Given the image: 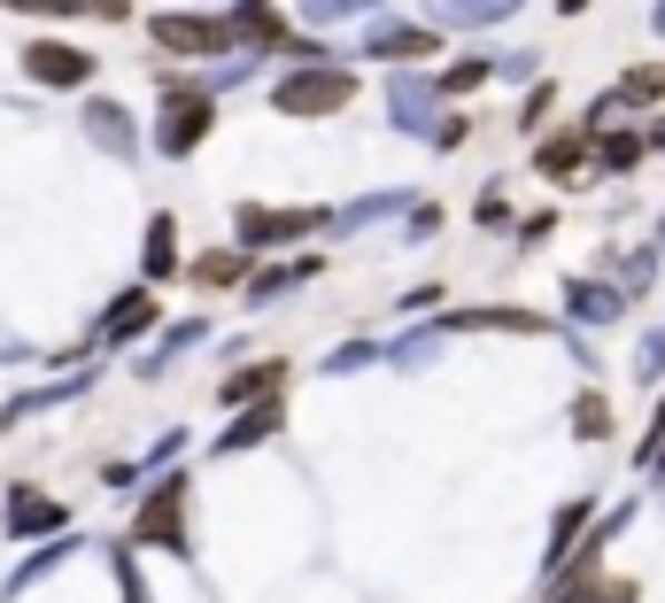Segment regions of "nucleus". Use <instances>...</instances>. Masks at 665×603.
I'll use <instances>...</instances> for the list:
<instances>
[{
    "mask_svg": "<svg viewBox=\"0 0 665 603\" xmlns=\"http://www.w3.org/2000/svg\"><path fill=\"white\" fill-rule=\"evenodd\" d=\"M340 101H356V78L332 70V62L326 70H295V78L271 86V109H279V117H332Z\"/></svg>",
    "mask_w": 665,
    "mask_h": 603,
    "instance_id": "obj_1",
    "label": "nucleus"
},
{
    "mask_svg": "<svg viewBox=\"0 0 665 603\" xmlns=\"http://www.w3.org/2000/svg\"><path fill=\"white\" fill-rule=\"evenodd\" d=\"M186 495H193V480H186V472H170L163 487L140 503L132 542H148V550H186Z\"/></svg>",
    "mask_w": 665,
    "mask_h": 603,
    "instance_id": "obj_2",
    "label": "nucleus"
},
{
    "mask_svg": "<svg viewBox=\"0 0 665 603\" xmlns=\"http://www.w3.org/2000/svg\"><path fill=\"white\" fill-rule=\"evenodd\" d=\"M148 39L170 47V55H225V47L240 39V16H232V23H225V16H156Z\"/></svg>",
    "mask_w": 665,
    "mask_h": 603,
    "instance_id": "obj_3",
    "label": "nucleus"
},
{
    "mask_svg": "<svg viewBox=\"0 0 665 603\" xmlns=\"http://www.w3.org/2000/svg\"><path fill=\"white\" fill-rule=\"evenodd\" d=\"M318 225H332V209H264V201H248L240 209V248H287V240H302Z\"/></svg>",
    "mask_w": 665,
    "mask_h": 603,
    "instance_id": "obj_4",
    "label": "nucleus"
},
{
    "mask_svg": "<svg viewBox=\"0 0 665 603\" xmlns=\"http://www.w3.org/2000/svg\"><path fill=\"white\" fill-rule=\"evenodd\" d=\"M209 125H217V101H209V93H170L163 125H156V148L163 155H193L201 140H209Z\"/></svg>",
    "mask_w": 665,
    "mask_h": 603,
    "instance_id": "obj_5",
    "label": "nucleus"
},
{
    "mask_svg": "<svg viewBox=\"0 0 665 603\" xmlns=\"http://www.w3.org/2000/svg\"><path fill=\"white\" fill-rule=\"evenodd\" d=\"M23 78H39V86H86L93 78V55L86 47H62V39H31L23 47Z\"/></svg>",
    "mask_w": 665,
    "mask_h": 603,
    "instance_id": "obj_6",
    "label": "nucleus"
},
{
    "mask_svg": "<svg viewBox=\"0 0 665 603\" xmlns=\"http://www.w3.org/2000/svg\"><path fill=\"white\" fill-rule=\"evenodd\" d=\"M449 101V86H434V78H395V93H387V125H403V132H441V109Z\"/></svg>",
    "mask_w": 665,
    "mask_h": 603,
    "instance_id": "obj_7",
    "label": "nucleus"
},
{
    "mask_svg": "<svg viewBox=\"0 0 665 603\" xmlns=\"http://www.w3.org/2000/svg\"><path fill=\"white\" fill-rule=\"evenodd\" d=\"M70 526V511L54 503V495H39V487H8V534H62Z\"/></svg>",
    "mask_w": 665,
    "mask_h": 603,
    "instance_id": "obj_8",
    "label": "nucleus"
},
{
    "mask_svg": "<svg viewBox=\"0 0 665 603\" xmlns=\"http://www.w3.org/2000/svg\"><path fill=\"white\" fill-rule=\"evenodd\" d=\"M356 47L379 55V62H418V55H434V31H418V23H371Z\"/></svg>",
    "mask_w": 665,
    "mask_h": 603,
    "instance_id": "obj_9",
    "label": "nucleus"
},
{
    "mask_svg": "<svg viewBox=\"0 0 665 603\" xmlns=\"http://www.w3.org/2000/svg\"><path fill=\"white\" fill-rule=\"evenodd\" d=\"M596 155V140H588V125H573V132H549L542 148H534V170H549V178H573L580 162Z\"/></svg>",
    "mask_w": 665,
    "mask_h": 603,
    "instance_id": "obj_10",
    "label": "nucleus"
},
{
    "mask_svg": "<svg viewBox=\"0 0 665 603\" xmlns=\"http://www.w3.org/2000/svg\"><path fill=\"white\" fill-rule=\"evenodd\" d=\"M565 309H573V325H612V317L627 309V295L604 287V279H573V287H565Z\"/></svg>",
    "mask_w": 665,
    "mask_h": 603,
    "instance_id": "obj_11",
    "label": "nucleus"
},
{
    "mask_svg": "<svg viewBox=\"0 0 665 603\" xmlns=\"http://www.w3.org/2000/svg\"><path fill=\"white\" fill-rule=\"evenodd\" d=\"M86 132L117 155V162H132V148H140V140H132V117H125L117 101H86Z\"/></svg>",
    "mask_w": 665,
    "mask_h": 603,
    "instance_id": "obj_12",
    "label": "nucleus"
},
{
    "mask_svg": "<svg viewBox=\"0 0 665 603\" xmlns=\"http://www.w3.org/2000/svg\"><path fill=\"white\" fill-rule=\"evenodd\" d=\"M148 317H156V302H148V287H132V295H125L109 317H101V325H93V340H101V348H117V340H132Z\"/></svg>",
    "mask_w": 665,
    "mask_h": 603,
    "instance_id": "obj_13",
    "label": "nucleus"
},
{
    "mask_svg": "<svg viewBox=\"0 0 665 603\" xmlns=\"http://www.w3.org/2000/svg\"><path fill=\"white\" fill-rule=\"evenodd\" d=\"M457 325H465V333H542V317H534V309H457V317H449V333H457Z\"/></svg>",
    "mask_w": 665,
    "mask_h": 603,
    "instance_id": "obj_14",
    "label": "nucleus"
},
{
    "mask_svg": "<svg viewBox=\"0 0 665 603\" xmlns=\"http://www.w3.org/2000/svg\"><path fill=\"white\" fill-rule=\"evenodd\" d=\"M279 379H287V364H279V356H264V364H248V372H232V379H225V403H248V395H279Z\"/></svg>",
    "mask_w": 665,
    "mask_h": 603,
    "instance_id": "obj_15",
    "label": "nucleus"
},
{
    "mask_svg": "<svg viewBox=\"0 0 665 603\" xmlns=\"http://www.w3.org/2000/svg\"><path fill=\"white\" fill-rule=\"evenodd\" d=\"M264 434H279V395H264V403H256V411H248V418H240V426H232L217 449H256Z\"/></svg>",
    "mask_w": 665,
    "mask_h": 603,
    "instance_id": "obj_16",
    "label": "nucleus"
},
{
    "mask_svg": "<svg viewBox=\"0 0 665 603\" xmlns=\"http://www.w3.org/2000/svg\"><path fill=\"white\" fill-rule=\"evenodd\" d=\"M665 93V70L651 62V70H635V78H619L612 93H604V109H643V101H658Z\"/></svg>",
    "mask_w": 665,
    "mask_h": 603,
    "instance_id": "obj_17",
    "label": "nucleus"
},
{
    "mask_svg": "<svg viewBox=\"0 0 665 603\" xmlns=\"http://www.w3.org/2000/svg\"><path fill=\"white\" fill-rule=\"evenodd\" d=\"M518 0H434V16L441 23H496V16H510Z\"/></svg>",
    "mask_w": 665,
    "mask_h": 603,
    "instance_id": "obj_18",
    "label": "nucleus"
},
{
    "mask_svg": "<svg viewBox=\"0 0 665 603\" xmlns=\"http://www.w3.org/2000/svg\"><path fill=\"white\" fill-rule=\"evenodd\" d=\"M371 217H395V194H364V201H348V209H332V233H364Z\"/></svg>",
    "mask_w": 665,
    "mask_h": 603,
    "instance_id": "obj_19",
    "label": "nucleus"
},
{
    "mask_svg": "<svg viewBox=\"0 0 665 603\" xmlns=\"http://www.w3.org/2000/svg\"><path fill=\"white\" fill-rule=\"evenodd\" d=\"M596 155H604V170H635V162L651 155V140H643V132H604Z\"/></svg>",
    "mask_w": 665,
    "mask_h": 603,
    "instance_id": "obj_20",
    "label": "nucleus"
},
{
    "mask_svg": "<svg viewBox=\"0 0 665 603\" xmlns=\"http://www.w3.org/2000/svg\"><path fill=\"white\" fill-rule=\"evenodd\" d=\"M148 279H170V264H178V240H170V217H148Z\"/></svg>",
    "mask_w": 665,
    "mask_h": 603,
    "instance_id": "obj_21",
    "label": "nucleus"
},
{
    "mask_svg": "<svg viewBox=\"0 0 665 603\" xmlns=\"http://www.w3.org/2000/svg\"><path fill=\"white\" fill-rule=\"evenodd\" d=\"M240 271H248V264H240L232 248H217V256H201V264H193V279H201V287H232Z\"/></svg>",
    "mask_w": 665,
    "mask_h": 603,
    "instance_id": "obj_22",
    "label": "nucleus"
},
{
    "mask_svg": "<svg viewBox=\"0 0 665 603\" xmlns=\"http://www.w3.org/2000/svg\"><path fill=\"white\" fill-rule=\"evenodd\" d=\"M573 534H588V503H565V511H557V534H549V557H565V550H573Z\"/></svg>",
    "mask_w": 665,
    "mask_h": 603,
    "instance_id": "obj_23",
    "label": "nucleus"
},
{
    "mask_svg": "<svg viewBox=\"0 0 665 603\" xmlns=\"http://www.w3.org/2000/svg\"><path fill=\"white\" fill-rule=\"evenodd\" d=\"M302 271H310V264H287V271H256V279H248V302H271V295H287V287L302 279Z\"/></svg>",
    "mask_w": 665,
    "mask_h": 603,
    "instance_id": "obj_24",
    "label": "nucleus"
},
{
    "mask_svg": "<svg viewBox=\"0 0 665 603\" xmlns=\"http://www.w3.org/2000/svg\"><path fill=\"white\" fill-rule=\"evenodd\" d=\"M573 426H580L588 442H604V434H612V411H604V395H580V411H573Z\"/></svg>",
    "mask_w": 665,
    "mask_h": 603,
    "instance_id": "obj_25",
    "label": "nucleus"
},
{
    "mask_svg": "<svg viewBox=\"0 0 665 603\" xmlns=\"http://www.w3.org/2000/svg\"><path fill=\"white\" fill-rule=\"evenodd\" d=\"M658 372H665V325L643 340V348H635V379H658Z\"/></svg>",
    "mask_w": 665,
    "mask_h": 603,
    "instance_id": "obj_26",
    "label": "nucleus"
},
{
    "mask_svg": "<svg viewBox=\"0 0 665 603\" xmlns=\"http://www.w3.org/2000/svg\"><path fill=\"white\" fill-rule=\"evenodd\" d=\"M356 8H371V0H302L310 23H340V16H356Z\"/></svg>",
    "mask_w": 665,
    "mask_h": 603,
    "instance_id": "obj_27",
    "label": "nucleus"
},
{
    "mask_svg": "<svg viewBox=\"0 0 665 603\" xmlns=\"http://www.w3.org/2000/svg\"><path fill=\"white\" fill-rule=\"evenodd\" d=\"M480 78H488V62H457V70H449V78H441V86H449V93H473V86H480Z\"/></svg>",
    "mask_w": 665,
    "mask_h": 603,
    "instance_id": "obj_28",
    "label": "nucleus"
},
{
    "mask_svg": "<svg viewBox=\"0 0 665 603\" xmlns=\"http://www.w3.org/2000/svg\"><path fill=\"white\" fill-rule=\"evenodd\" d=\"M549 101H557V93H549V86H534V93H526V109H518V125H542V117H549Z\"/></svg>",
    "mask_w": 665,
    "mask_h": 603,
    "instance_id": "obj_29",
    "label": "nucleus"
},
{
    "mask_svg": "<svg viewBox=\"0 0 665 603\" xmlns=\"http://www.w3.org/2000/svg\"><path fill=\"white\" fill-rule=\"evenodd\" d=\"M434 225H441V209H434V201H418V209H410V240H434Z\"/></svg>",
    "mask_w": 665,
    "mask_h": 603,
    "instance_id": "obj_30",
    "label": "nucleus"
},
{
    "mask_svg": "<svg viewBox=\"0 0 665 603\" xmlns=\"http://www.w3.org/2000/svg\"><path fill=\"white\" fill-rule=\"evenodd\" d=\"M371 356H379V348H364V340H356V348H340V356H332L326 372H364V364H371Z\"/></svg>",
    "mask_w": 665,
    "mask_h": 603,
    "instance_id": "obj_31",
    "label": "nucleus"
},
{
    "mask_svg": "<svg viewBox=\"0 0 665 603\" xmlns=\"http://www.w3.org/2000/svg\"><path fill=\"white\" fill-rule=\"evenodd\" d=\"M8 8H31V16H62L70 0H8Z\"/></svg>",
    "mask_w": 665,
    "mask_h": 603,
    "instance_id": "obj_32",
    "label": "nucleus"
},
{
    "mask_svg": "<svg viewBox=\"0 0 665 603\" xmlns=\"http://www.w3.org/2000/svg\"><path fill=\"white\" fill-rule=\"evenodd\" d=\"M658 31H665V0H658Z\"/></svg>",
    "mask_w": 665,
    "mask_h": 603,
    "instance_id": "obj_33",
    "label": "nucleus"
},
{
    "mask_svg": "<svg viewBox=\"0 0 665 603\" xmlns=\"http://www.w3.org/2000/svg\"><path fill=\"white\" fill-rule=\"evenodd\" d=\"M565 8H580V0H565Z\"/></svg>",
    "mask_w": 665,
    "mask_h": 603,
    "instance_id": "obj_34",
    "label": "nucleus"
},
{
    "mask_svg": "<svg viewBox=\"0 0 665 603\" xmlns=\"http://www.w3.org/2000/svg\"><path fill=\"white\" fill-rule=\"evenodd\" d=\"M109 8H125V0H109Z\"/></svg>",
    "mask_w": 665,
    "mask_h": 603,
    "instance_id": "obj_35",
    "label": "nucleus"
}]
</instances>
